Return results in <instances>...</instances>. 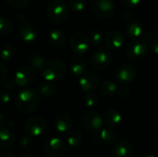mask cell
I'll list each match as a JSON object with an SVG mask.
<instances>
[{
  "mask_svg": "<svg viewBox=\"0 0 158 157\" xmlns=\"http://www.w3.org/2000/svg\"><path fill=\"white\" fill-rule=\"evenodd\" d=\"M30 64H31V68L34 70H42L43 68L44 67L45 63L47 62L45 60V57L41 55L40 53L34 52L32 54H31L30 57Z\"/></svg>",
  "mask_w": 158,
  "mask_h": 157,
  "instance_id": "603a6c76",
  "label": "cell"
},
{
  "mask_svg": "<svg viewBox=\"0 0 158 157\" xmlns=\"http://www.w3.org/2000/svg\"><path fill=\"white\" fill-rule=\"evenodd\" d=\"M132 154V146L127 141H121L116 143L113 155L114 157H130Z\"/></svg>",
  "mask_w": 158,
  "mask_h": 157,
  "instance_id": "d6986e66",
  "label": "cell"
},
{
  "mask_svg": "<svg viewBox=\"0 0 158 157\" xmlns=\"http://www.w3.org/2000/svg\"><path fill=\"white\" fill-rule=\"evenodd\" d=\"M56 92V87L53 83L48 82V83H44L38 88V93L41 96L44 97H49L52 96Z\"/></svg>",
  "mask_w": 158,
  "mask_h": 157,
  "instance_id": "83f0119b",
  "label": "cell"
},
{
  "mask_svg": "<svg viewBox=\"0 0 158 157\" xmlns=\"http://www.w3.org/2000/svg\"><path fill=\"white\" fill-rule=\"evenodd\" d=\"M126 32L127 34L132 39H138L144 33L143 26L138 21H131L129 22L126 26Z\"/></svg>",
  "mask_w": 158,
  "mask_h": 157,
  "instance_id": "7402d4cb",
  "label": "cell"
},
{
  "mask_svg": "<svg viewBox=\"0 0 158 157\" xmlns=\"http://www.w3.org/2000/svg\"><path fill=\"white\" fill-rule=\"evenodd\" d=\"M65 152V143L57 137H53L44 143V154L46 157H62Z\"/></svg>",
  "mask_w": 158,
  "mask_h": 157,
  "instance_id": "52a82bcc",
  "label": "cell"
},
{
  "mask_svg": "<svg viewBox=\"0 0 158 157\" xmlns=\"http://www.w3.org/2000/svg\"><path fill=\"white\" fill-rule=\"evenodd\" d=\"M89 43L88 37L81 32H75L69 38V46L71 50L78 55H82L88 51Z\"/></svg>",
  "mask_w": 158,
  "mask_h": 157,
  "instance_id": "9c48e42d",
  "label": "cell"
},
{
  "mask_svg": "<svg viewBox=\"0 0 158 157\" xmlns=\"http://www.w3.org/2000/svg\"><path fill=\"white\" fill-rule=\"evenodd\" d=\"M19 34L21 40H23L26 43H32L36 40L38 31L35 24H33L31 21H24L20 23L19 29Z\"/></svg>",
  "mask_w": 158,
  "mask_h": 157,
  "instance_id": "7c38bea8",
  "label": "cell"
},
{
  "mask_svg": "<svg viewBox=\"0 0 158 157\" xmlns=\"http://www.w3.org/2000/svg\"><path fill=\"white\" fill-rule=\"evenodd\" d=\"M16 19H17V21H19V23H22V22H24V21H26V17L23 15V14H17V16H16Z\"/></svg>",
  "mask_w": 158,
  "mask_h": 157,
  "instance_id": "7bdbcfd3",
  "label": "cell"
},
{
  "mask_svg": "<svg viewBox=\"0 0 158 157\" xmlns=\"http://www.w3.org/2000/svg\"><path fill=\"white\" fill-rule=\"evenodd\" d=\"M18 110L23 115L31 114L38 105V95L32 89L21 90L15 100Z\"/></svg>",
  "mask_w": 158,
  "mask_h": 157,
  "instance_id": "6da1fadb",
  "label": "cell"
},
{
  "mask_svg": "<svg viewBox=\"0 0 158 157\" xmlns=\"http://www.w3.org/2000/svg\"><path fill=\"white\" fill-rule=\"evenodd\" d=\"M103 34L101 33V31H97V30H94L91 33H90V38H89V41L95 46L101 44V43L103 42Z\"/></svg>",
  "mask_w": 158,
  "mask_h": 157,
  "instance_id": "d6a6232c",
  "label": "cell"
},
{
  "mask_svg": "<svg viewBox=\"0 0 158 157\" xmlns=\"http://www.w3.org/2000/svg\"><path fill=\"white\" fill-rule=\"evenodd\" d=\"M66 65L60 60L47 61L41 70L43 78L48 82L60 81L66 75Z\"/></svg>",
  "mask_w": 158,
  "mask_h": 157,
  "instance_id": "3957f363",
  "label": "cell"
},
{
  "mask_svg": "<svg viewBox=\"0 0 158 157\" xmlns=\"http://www.w3.org/2000/svg\"><path fill=\"white\" fill-rule=\"evenodd\" d=\"M0 157H14V155L9 152H0Z\"/></svg>",
  "mask_w": 158,
  "mask_h": 157,
  "instance_id": "ee69618b",
  "label": "cell"
},
{
  "mask_svg": "<svg viewBox=\"0 0 158 157\" xmlns=\"http://www.w3.org/2000/svg\"><path fill=\"white\" fill-rule=\"evenodd\" d=\"M33 146V140L32 137L30 135H24L19 140V147L23 151H30Z\"/></svg>",
  "mask_w": 158,
  "mask_h": 157,
  "instance_id": "f546056e",
  "label": "cell"
},
{
  "mask_svg": "<svg viewBox=\"0 0 158 157\" xmlns=\"http://www.w3.org/2000/svg\"><path fill=\"white\" fill-rule=\"evenodd\" d=\"M80 87L84 92H93L100 84V77L96 72H87L80 79Z\"/></svg>",
  "mask_w": 158,
  "mask_h": 157,
  "instance_id": "8fae6325",
  "label": "cell"
},
{
  "mask_svg": "<svg viewBox=\"0 0 158 157\" xmlns=\"http://www.w3.org/2000/svg\"><path fill=\"white\" fill-rule=\"evenodd\" d=\"M19 157H31V155H29V154H23V155H21Z\"/></svg>",
  "mask_w": 158,
  "mask_h": 157,
  "instance_id": "bcb514c9",
  "label": "cell"
},
{
  "mask_svg": "<svg viewBox=\"0 0 158 157\" xmlns=\"http://www.w3.org/2000/svg\"><path fill=\"white\" fill-rule=\"evenodd\" d=\"M143 40L145 41V43L146 42H153L155 40V34L152 31H146L143 33Z\"/></svg>",
  "mask_w": 158,
  "mask_h": 157,
  "instance_id": "ab89813d",
  "label": "cell"
},
{
  "mask_svg": "<svg viewBox=\"0 0 158 157\" xmlns=\"http://www.w3.org/2000/svg\"><path fill=\"white\" fill-rule=\"evenodd\" d=\"M82 121L84 127L90 131H97L101 130L104 124L102 117L94 111L86 112L82 118Z\"/></svg>",
  "mask_w": 158,
  "mask_h": 157,
  "instance_id": "30bf717a",
  "label": "cell"
},
{
  "mask_svg": "<svg viewBox=\"0 0 158 157\" xmlns=\"http://www.w3.org/2000/svg\"><path fill=\"white\" fill-rule=\"evenodd\" d=\"M104 123L108 126V128H117L122 122V116L117 110H108L104 116Z\"/></svg>",
  "mask_w": 158,
  "mask_h": 157,
  "instance_id": "ac0fdd59",
  "label": "cell"
},
{
  "mask_svg": "<svg viewBox=\"0 0 158 157\" xmlns=\"http://www.w3.org/2000/svg\"><path fill=\"white\" fill-rule=\"evenodd\" d=\"M98 138L104 143H106V144H115L118 142V136L117 132L113 129L106 128V129L101 130V131L98 134Z\"/></svg>",
  "mask_w": 158,
  "mask_h": 157,
  "instance_id": "44dd1931",
  "label": "cell"
},
{
  "mask_svg": "<svg viewBox=\"0 0 158 157\" xmlns=\"http://www.w3.org/2000/svg\"><path fill=\"white\" fill-rule=\"evenodd\" d=\"M69 6L75 12H81L86 6V0H69Z\"/></svg>",
  "mask_w": 158,
  "mask_h": 157,
  "instance_id": "4dcf8cb0",
  "label": "cell"
},
{
  "mask_svg": "<svg viewBox=\"0 0 158 157\" xmlns=\"http://www.w3.org/2000/svg\"><path fill=\"white\" fill-rule=\"evenodd\" d=\"M151 48L153 50V52L155 54L158 55V39H156L152 42V44H151Z\"/></svg>",
  "mask_w": 158,
  "mask_h": 157,
  "instance_id": "b9f144b4",
  "label": "cell"
},
{
  "mask_svg": "<svg viewBox=\"0 0 158 157\" xmlns=\"http://www.w3.org/2000/svg\"><path fill=\"white\" fill-rule=\"evenodd\" d=\"M136 69L131 64H124L119 66L116 71V77L121 83L127 84L134 81L136 77Z\"/></svg>",
  "mask_w": 158,
  "mask_h": 157,
  "instance_id": "4fadbf2b",
  "label": "cell"
},
{
  "mask_svg": "<svg viewBox=\"0 0 158 157\" xmlns=\"http://www.w3.org/2000/svg\"><path fill=\"white\" fill-rule=\"evenodd\" d=\"M123 19L126 20V21H129V22H131L132 21V19H133V13H132V11H131V10H125L124 11V13H123Z\"/></svg>",
  "mask_w": 158,
  "mask_h": 157,
  "instance_id": "f35d334b",
  "label": "cell"
},
{
  "mask_svg": "<svg viewBox=\"0 0 158 157\" xmlns=\"http://www.w3.org/2000/svg\"><path fill=\"white\" fill-rule=\"evenodd\" d=\"M118 90L117 84L112 81H105L100 85V93L106 97L112 96Z\"/></svg>",
  "mask_w": 158,
  "mask_h": 157,
  "instance_id": "484cf974",
  "label": "cell"
},
{
  "mask_svg": "<svg viewBox=\"0 0 158 157\" xmlns=\"http://www.w3.org/2000/svg\"><path fill=\"white\" fill-rule=\"evenodd\" d=\"M15 56V47L12 44H6L0 50V59L3 61H9Z\"/></svg>",
  "mask_w": 158,
  "mask_h": 157,
  "instance_id": "4316f807",
  "label": "cell"
},
{
  "mask_svg": "<svg viewBox=\"0 0 158 157\" xmlns=\"http://www.w3.org/2000/svg\"><path fill=\"white\" fill-rule=\"evenodd\" d=\"M46 127H47L46 121L41 117L30 118L29 119L26 120L24 124L25 132L31 137H37L42 135L45 131Z\"/></svg>",
  "mask_w": 158,
  "mask_h": 157,
  "instance_id": "5b68a950",
  "label": "cell"
},
{
  "mask_svg": "<svg viewBox=\"0 0 158 157\" xmlns=\"http://www.w3.org/2000/svg\"><path fill=\"white\" fill-rule=\"evenodd\" d=\"M143 157H156V155H144Z\"/></svg>",
  "mask_w": 158,
  "mask_h": 157,
  "instance_id": "7dc6e473",
  "label": "cell"
},
{
  "mask_svg": "<svg viewBox=\"0 0 158 157\" xmlns=\"http://www.w3.org/2000/svg\"><path fill=\"white\" fill-rule=\"evenodd\" d=\"M17 84H16V82H15V81L14 80H8V81H6L5 83H4V87H5V90H6V91H10V90H13L14 88H15V86H16Z\"/></svg>",
  "mask_w": 158,
  "mask_h": 157,
  "instance_id": "8d00e7d4",
  "label": "cell"
},
{
  "mask_svg": "<svg viewBox=\"0 0 158 157\" xmlns=\"http://www.w3.org/2000/svg\"><path fill=\"white\" fill-rule=\"evenodd\" d=\"M4 124H5V118H4V116L0 113V128H2Z\"/></svg>",
  "mask_w": 158,
  "mask_h": 157,
  "instance_id": "f6af8a7d",
  "label": "cell"
},
{
  "mask_svg": "<svg viewBox=\"0 0 158 157\" xmlns=\"http://www.w3.org/2000/svg\"><path fill=\"white\" fill-rule=\"evenodd\" d=\"M15 144V135L8 129L2 127L0 128V148L4 150L11 149Z\"/></svg>",
  "mask_w": 158,
  "mask_h": 157,
  "instance_id": "e0dca14e",
  "label": "cell"
},
{
  "mask_svg": "<svg viewBox=\"0 0 158 157\" xmlns=\"http://www.w3.org/2000/svg\"><path fill=\"white\" fill-rule=\"evenodd\" d=\"M66 34L60 30H53L49 34V42L56 48H62L66 43Z\"/></svg>",
  "mask_w": 158,
  "mask_h": 157,
  "instance_id": "ffe728a7",
  "label": "cell"
},
{
  "mask_svg": "<svg viewBox=\"0 0 158 157\" xmlns=\"http://www.w3.org/2000/svg\"><path fill=\"white\" fill-rule=\"evenodd\" d=\"M116 6L113 0H93L92 10L99 18L106 19L113 16Z\"/></svg>",
  "mask_w": 158,
  "mask_h": 157,
  "instance_id": "277c9868",
  "label": "cell"
},
{
  "mask_svg": "<svg viewBox=\"0 0 158 157\" xmlns=\"http://www.w3.org/2000/svg\"><path fill=\"white\" fill-rule=\"evenodd\" d=\"M148 53V46L144 41L134 40L132 41L127 48V55L129 58L134 61L142 60L145 57Z\"/></svg>",
  "mask_w": 158,
  "mask_h": 157,
  "instance_id": "ba28073f",
  "label": "cell"
},
{
  "mask_svg": "<svg viewBox=\"0 0 158 157\" xmlns=\"http://www.w3.org/2000/svg\"><path fill=\"white\" fill-rule=\"evenodd\" d=\"M123 2V4L129 7H133L138 6L141 3V0H121Z\"/></svg>",
  "mask_w": 158,
  "mask_h": 157,
  "instance_id": "74e56055",
  "label": "cell"
},
{
  "mask_svg": "<svg viewBox=\"0 0 158 157\" xmlns=\"http://www.w3.org/2000/svg\"><path fill=\"white\" fill-rule=\"evenodd\" d=\"M70 70L75 76H82L85 70L84 60L80 56L74 57L70 62Z\"/></svg>",
  "mask_w": 158,
  "mask_h": 157,
  "instance_id": "cb8c5ba5",
  "label": "cell"
},
{
  "mask_svg": "<svg viewBox=\"0 0 158 157\" xmlns=\"http://www.w3.org/2000/svg\"><path fill=\"white\" fill-rule=\"evenodd\" d=\"M6 1L10 6H12L16 9L24 8L30 3V0H6Z\"/></svg>",
  "mask_w": 158,
  "mask_h": 157,
  "instance_id": "836d02e7",
  "label": "cell"
},
{
  "mask_svg": "<svg viewBox=\"0 0 158 157\" xmlns=\"http://www.w3.org/2000/svg\"><path fill=\"white\" fill-rule=\"evenodd\" d=\"M7 74H8V70L6 67L0 62V82H3L6 79Z\"/></svg>",
  "mask_w": 158,
  "mask_h": 157,
  "instance_id": "d590c367",
  "label": "cell"
},
{
  "mask_svg": "<svg viewBox=\"0 0 158 157\" xmlns=\"http://www.w3.org/2000/svg\"><path fill=\"white\" fill-rule=\"evenodd\" d=\"M55 128L60 133H67L72 127V120L69 114L60 113L55 119Z\"/></svg>",
  "mask_w": 158,
  "mask_h": 157,
  "instance_id": "2e32d148",
  "label": "cell"
},
{
  "mask_svg": "<svg viewBox=\"0 0 158 157\" xmlns=\"http://www.w3.org/2000/svg\"><path fill=\"white\" fill-rule=\"evenodd\" d=\"M34 69H32L31 67L25 66L20 68L15 75V82L18 86L25 87L27 85H30L32 83L34 80Z\"/></svg>",
  "mask_w": 158,
  "mask_h": 157,
  "instance_id": "5bb4252c",
  "label": "cell"
},
{
  "mask_svg": "<svg viewBox=\"0 0 158 157\" xmlns=\"http://www.w3.org/2000/svg\"><path fill=\"white\" fill-rule=\"evenodd\" d=\"M82 141H83V135L81 132H80L78 130L69 131V132H68V134L66 136V142L71 147H76V146L80 145L82 143Z\"/></svg>",
  "mask_w": 158,
  "mask_h": 157,
  "instance_id": "d4e9b609",
  "label": "cell"
},
{
  "mask_svg": "<svg viewBox=\"0 0 158 157\" xmlns=\"http://www.w3.org/2000/svg\"><path fill=\"white\" fill-rule=\"evenodd\" d=\"M12 31L11 21L4 17H0V35L5 36L10 34Z\"/></svg>",
  "mask_w": 158,
  "mask_h": 157,
  "instance_id": "f1b7e54d",
  "label": "cell"
},
{
  "mask_svg": "<svg viewBox=\"0 0 158 157\" xmlns=\"http://www.w3.org/2000/svg\"><path fill=\"white\" fill-rule=\"evenodd\" d=\"M118 93L121 95V96H127L130 93V90L128 87H125V86H121L120 88L118 89Z\"/></svg>",
  "mask_w": 158,
  "mask_h": 157,
  "instance_id": "60d3db41",
  "label": "cell"
},
{
  "mask_svg": "<svg viewBox=\"0 0 158 157\" xmlns=\"http://www.w3.org/2000/svg\"><path fill=\"white\" fill-rule=\"evenodd\" d=\"M48 19L54 23H63L69 16V3L65 0H52L46 9Z\"/></svg>",
  "mask_w": 158,
  "mask_h": 157,
  "instance_id": "7a4b0ae2",
  "label": "cell"
},
{
  "mask_svg": "<svg viewBox=\"0 0 158 157\" xmlns=\"http://www.w3.org/2000/svg\"><path fill=\"white\" fill-rule=\"evenodd\" d=\"M123 43H124V36L118 31H109L105 38V43L106 47L112 50L119 49L123 45Z\"/></svg>",
  "mask_w": 158,
  "mask_h": 157,
  "instance_id": "9a60e30c",
  "label": "cell"
},
{
  "mask_svg": "<svg viewBox=\"0 0 158 157\" xmlns=\"http://www.w3.org/2000/svg\"><path fill=\"white\" fill-rule=\"evenodd\" d=\"M83 102L88 107H94V106H96L97 104L99 103V98L95 93H89L88 94L84 96Z\"/></svg>",
  "mask_w": 158,
  "mask_h": 157,
  "instance_id": "1f68e13d",
  "label": "cell"
},
{
  "mask_svg": "<svg viewBox=\"0 0 158 157\" xmlns=\"http://www.w3.org/2000/svg\"><path fill=\"white\" fill-rule=\"evenodd\" d=\"M11 100V95L8 91L6 90H1L0 91V103L2 105H7L10 103Z\"/></svg>",
  "mask_w": 158,
  "mask_h": 157,
  "instance_id": "e575fe53",
  "label": "cell"
},
{
  "mask_svg": "<svg viewBox=\"0 0 158 157\" xmlns=\"http://www.w3.org/2000/svg\"><path fill=\"white\" fill-rule=\"evenodd\" d=\"M112 61V56L106 49H98L94 52L91 56V65L95 70L106 69Z\"/></svg>",
  "mask_w": 158,
  "mask_h": 157,
  "instance_id": "8992f818",
  "label": "cell"
}]
</instances>
